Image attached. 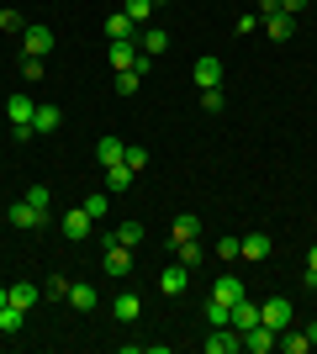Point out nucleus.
Returning a JSON list of instances; mask_svg holds the SVG:
<instances>
[{
  "label": "nucleus",
  "mask_w": 317,
  "mask_h": 354,
  "mask_svg": "<svg viewBox=\"0 0 317 354\" xmlns=\"http://www.w3.org/2000/svg\"><path fill=\"white\" fill-rule=\"evenodd\" d=\"M32 111H37L32 95H21V90L6 95V117H11V138H16V143H27V138H32Z\"/></svg>",
  "instance_id": "f257e3e1"
},
{
  "label": "nucleus",
  "mask_w": 317,
  "mask_h": 354,
  "mask_svg": "<svg viewBox=\"0 0 317 354\" xmlns=\"http://www.w3.org/2000/svg\"><path fill=\"white\" fill-rule=\"evenodd\" d=\"M101 270H106V275H111V281H122V275H127V270H133V249H127V243H117V238H106Z\"/></svg>",
  "instance_id": "f03ea898"
},
{
  "label": "nucleus",
  "mask_w": 317,
  "mask_h": 354,
  "mask_svg": "<svg viewBox=\"0 0 317 354\" xmlns=\"http://www.w3.org/2000/svg\"><path fill=\"white\" fill-rule=\"evenodd\" d=\"M259 323L275 328V333H286V328H291V301H286V296H270V301H259Z\"/></svg>",
  "instance_id": "7ed1b4c3"
},
{
  "label": "nucleus",
  "mask_w": 317,
  "mask_h": 354,
  "mask_svg": "<svg viewBox=\"0 0 317 354\" xmlns=\"http://www.w3.org/2000/svg\"><path fill=\"white\" fill-rule=\"evenodd\" d=\"M6 217H11V227H21V233H37V227L48 222V212H43V207H32L27 196H21V201H16V207L6 212Z\"/></svg>",
  "instance_id": "20e7f679"
},
{
  "label": "nucleus",
  "mask_w": 317,
  "mask_h": 354,
  "mask_svg": "<svg viewBox=\"0 0 317 354\" xmlns=\"http://www.w3.org/2000/svg\"><path fill=\"white\" fill-rule=\"evenodd\" d=\"M137 32H143V27H137L127 11H111V16H106V37H111V43H137Z\"/></svg>",
  "instance_id": "39448f33"
},
{
  "label": "nucleus",
  "mask_w": 317,
  "mask_h": 354,
  "mask_svg": "<svg viewBox=\"0 0 317 354\" xmlns=\"http://www.w3.org/2000/svg\"><path fill=\"white\" fill-rule=\"evenodd\" d=\"M201 349H206V354H238L243 349V333H238V328H211V339L201 344Z\"/></svg>",
  "instance_id": "423d86ee"
},
{
  "label": "nucleus",
  "mask_w": 317,
  "mask_h": 354,
  "mask_svg": "<svg viewBox=\"0 0 317 354\" xmlns=\"http://www.w3.org/2000/svg\"><path fill=\"white\" fill-rule=\"evenodd\" d=\"M196 85L201 90H222V59L201 53V59H196Z\"/></svg>",
  "instance_id": "0eeeda50"
},
{
  "label": "nucleus",
  "mask_w": 317,
  "mask_h": 354,
  "mask_svg": "<svg viewBox=\"0 0 317 354\" xmlns=\"http://www.w3.org/2000/svg\"><path fill=\"white\" fill-rule=\"evenodd\" d=\"M90 227H95V222L85 217V207L64 212V238H69V243H85V238H90Z\"/></svg>",
  "instance_id": "6e6552de"
},
{
  "label": "nucleus",
  "mask_w": 317,
  "mask_h": 354,
  "mask_svg": "<svg viewBox=\"0 0 317 354\" xmlns=\"http://www.w3.org/2000/svg\"><path fill=\"white\" fill-rule=\"evenodd\" d=\"M254 323H259V307H254V301H249V296L227 307V328H238V333H249V328H254Z\"/></svg>",
  "instance_id": "1a4fd4ad"
},
{
  "label": "nucleus",
  "mask_w": 317,
  "mask_h": 354,
  "mask_svg": "<svg viewBox=\"0 0 317 354\" xmlns=\"http://www.w3.org/2000/svg\"><path fill=\"white\" fill-rule=\"evenodd\" d=\"M95 159H101V169H117V164H127V143H122V138H101V143H95Z\"/></svg>",
  "instance_id": "9d476101"
},
{
  "label": "nucleus",
  "mask_w": 317,
  "mask_h": 354,
  "mask_svg": "<svg viewBox=\"0 0 317 354\" xmlns=\"http://www.w3.org/2000/svg\"><path fill=\"white\" fill-rule=\"evenodd\" d=\"M185 286H191V270H185L180 259H175V265H169L164 275H159V291H164V296H180Z\"/></svg>",
  "instance_id": "9b49d317"
},
{
  "label": "nucleus",
  "mask_w": 317,
  "mask_h": 354,
  "mask_svg": "<svg viewBox=\"0 0 317 354\" xmlns=\"http://www.w3.org/2000/svg\"><path fill=\"white\" fill-rule=\"evenodd\" d=\"M243 296H249V291H243L238 275H222V281L211 286V301H222V307H233V301H243Z\"/></svg>",
  "instance_id": "f8f14e48"
},
{
  "label": "nucleus",
  "mask_w": 317,
  "mask_h": 354,
  "mask_svg": "<svg viewBox=\"0 0 317 354\" xmlns=\"http://www.w3.org/2000/svg\"><path fill=\"white\" fill-rule=\"evenodd\" d=\"M243 349H249V354H270V349H275V328L254 323L249 333H243Z\"/></svg>",
  "instance_id": "ddd939ff"
},
{
  "label": "nucleus",
  "mask_w": 317,
  "mask_h": 354,
  "mask_svg": "<svg viewBox=\"0 0 317 354\" xmlns=\"http://www.w3.org/2000/svg\"><path fill=\"white\" fill-rule=\"evenodd\" d=\"M137 48H143L148 59H159V53L169 48V32L164 27H143V32H137Z\"/></svg>",
  "instance_id": "4468645a"
},
{
  "label": "nucleus",
  "mask_w": 317,
  "mask_h": 354,
  "mask_svg": "<svg viewBox=\"0 0 317 354\" xmlns=\"http://www.w3.org/2000/svg\"><path fill=\"white\" fill-rule=\"evenodd\" d=\"M21 48H27L32 59H43L48 48H53V32H48V27H27V32H21Z\"/></svg>",
  "instance_id": "2eb2a0df"
},
{
  "label": "nucleus",
  "mask_w": 317,
  "mask_h": 354,
  "mask_svg": "<svg viewBox=\"0 0 317 354\" xmlns=\"http://www.w3.org/2000/svg\"><path fill=\"white\" fill-rule=\"evenodd\" d=\"M59 127H64L59 106H37V111H32V133H59Z\"/></svg>",
  "instance_id": "dca6fc26"
},
{
  "label": "nucleus",
  "mask_w": 317,
  "mask_h": 354,
  "mask_svg": "<svg viewBox=\"0 0 317 354\" xmlns=\"http://www.w3.org/2000/svg\"><path fill=\"white\" fill-rule=\"evenodd\" d=\"M265 32H270L275 43H291V32H296V16H286V11L265 16Z\"/></svg>",
  "instance_id": "f3484780"
},
{
  "label": "nucleus",
  "mask_w": 317,
  "mask_h": 354,
  "mask_svg": "<svg viewBox=\"0 0 317 354\" xmlns=\"http://www.w3.org/2000/svg\"><path fill=\"white\" fill-rule=\"evenodd\" d=\"M64 301H69V307H75V312H90L95 301H101V296H95V286L75 281V286H69V296H64Z\"/></svg>",
  "instance_id": "a211bd4d"
},
{
  "label": "nucleus",
  "mask_w": 317,
  "mask_h": 354,
  "mask_svg": "<svg viewBox=\"0 0 317 354\" xmlns=\"http://www.w3.org/2000/svg\"><path fill=\"white\" fill-rule=\"evenodd\" d=\"M79 207H85V217H90V222L111 217V191H95V196H85V201H79Z\"/></svg>",
  "instance_id": "6ab92c4d"
},
{
  "label": "nucleus",
  "mask_w": 317,
  "mask_h": 354,
  "mask_svg": "<svg viewBox=\"0 0 317 354\" xmlns=\"http://www.w3.org/2000/svg\"><path fill=\"white\" fill-rule=\"evenodd\" d=\"M238 243H243V259H270V233H249Z\"/></svg>",
  "instance_id": "aec40b11"
},
{
  "label": "nucleus",
  "mask_w": 317,
  "mask_h": 354,
  "mask_svg": "<svg viewBox=\"0 0 317 354\" xmlns=\"http://www.w3.org/2000/svg\"><path fill=\"white\" fill-rule=\"evenodd\" d=\"M275 349H286V354H307V349H312V339H307V333H291V328H286V333H275Z\"/></svg>",
  "instance_id": "412c9836"
},
{
  "label": "nucleus",
  "mask_w": 317,
  "mask_h": 354,
  "mask_svg": "<svg viewBox=\"0 0 317 354\" xmlns=\"http://www.w3.org/2000/svg\"><path fill=\"white\" fill-rule=\"evenodd\" d=\"M37 296H43V291H37V286H32V281H16V286H11V307L32 312V301H37Z\"/></svg>",
  "instance_id": "4be33fe9"
},
{
  "label": "nucleus",
  "mask_w": 317,
  "mask_h": 354,
  "mask_svg": "<svg viewBox=\"0 0 317 354\" xmlns=\"http://www.w3.org/2000/svg\"><path fill=\"white\" fill-rule=\"evenodd\" d=\"M21 328H27V312L6 301V307H0V333H21Z\"/></svg>",
  "instance_id": "5701e85b"
},
{
  "label": "nucleus",
  "mask_w": 317,
  "mask_h": 354,
  "mask_svg": "<svg viewBox=\"0 0 317 354\" xmlns=\"http://www.w3.org/2000/svg\"><path fill=\"white\" fill-rule=\"evenodd\" d=\"M111 238H117V243H127V249H137V243H143V222H133V217L117 222V233H111Z\"/></svg>",
  "instance_id": "b1692460"
},
{
  "label": "nucleus",
  "mask_w": 317,
  "mask_h": 354,
  "mask_svg": "<svg viewBox=\"0 0 317 354\" xmlns=\"http://www.w3.org/2000/svg\"><path fill=\"white\" fill-rule=\"evenodd\" d=\"M175 259H180L185 270H196L201 265V243H196V238H180V243H175Z\"/></svg>",
  "instance_id": "393cba45"
},
{
  "label": "nucleus",
  "mask_w": 317,
  "mask_h": 354,
  "mask_svg": "<svg viewBox=\"0 0 317 354\" xmlns=\"http://www.w3.org/2000/svg\"><path fill=\"white\" fill-rule=\"evenodd\" d=\"M127 185H133V169H127V164H117V169H106V191H111V196H122Z\"/></svg>",
  "instance_id": "a878e982"
},
{
  "label": "nucleus",
  "mask_w": 317,
  "mask_h": 354,
  "mask_svg": "<svg viewBox=\"0 0 317 354\" xmlns=\"http://www.w3.org/2000/svg\"><path fill=\"white\" fill-rule=\"evenodd\" d=\"M201 233V217L196 212H180V217H175V243H180V238H196Z\"/></svg>",
  "instance_id": "bb28decb"
},
{
  "label": "nucleus",
  "mask_w": 317,
  "mask_h": 354,
  "mask_svg": "<svg viewBox=\"0 0 317 354\" xmlns=\"http://www.w3.org/2000/svg\"><path fill=\"white\" fill-rule=\"evenodd\" d=\"M137 312H143L137 296H117V323H137Z\"/></svg>",
  "instance_id": "cd10ccee"
},
{
  "label": "nucleus",
  "mask_w": 317,
  "mask_h": 354,
  "mask_svg": "<svg viewBox=\"0 0 317 354\" xmlns=\"http://www.w3.org/2000/svg\"><path fill=\"white\" fill-rule=\"evenodd\" d=\"M143 74H148V69H122L117 74V95H133V90L143 85Z\"/></svg>",
  "instance_id": "c85d7f7f"
},
{
  "label": "nucleus",
  "mask_w": 317,
  "mask_h": 354,
  "mask_svg": "<svg viewBox=\"0 0 317 354\" xmlns=\"http://www.w3.org/2000/svg\"><path fill=\"white\" fill-rule=\"evenodd\" d=\"M122 11L133 16L137 27H143V21H148V11H153V0H127V6H122Z\"/></svg>",
  "instance_id": "c756f323"
},
{
  "label": "nucleus",
  "mask_w": 317,
  "mask_h": 354,
  "mask_svg": "<svg viewBox=\"0 0 317 354\" xmlns=\"http://www.w3.org/2000/svg\"><path fill=\"white\" fill-rule=\"evenodd\" d=\"M259 27H265V16H259V11H243L238 16V37H249V32H259Z\"/></svg>",
  "instance_id": "7c9ffc66"
},
{
  "label": "nucleus",
  "mask_w": 317,
  "mask_h": 354,
  "mask_svg": "<svg viewBox=\"0 0 317 354\" xmlns=\"http://www.w3.org/2000/svg\"><path fill=\"white\" fill-rule=\"evenodd\" d=\"M201 111L217 117V111H222V90H201Z\"/></svg>",
  "instance_id": "2f4dec72"
},
{
  "label": "nucleus",
  "mask_w": 317,
  "mask_h": 354,
  "mask_svg": "<svg viewBox=\"0 0 317 354\" xmlns=\"http://www.w3.org/2000/svg\"><path fill=\"white\" fill-rule=\"evenodd\" d=\"M217 259H243V243L238 238H222V243H217Z\"/></svg>",
  "instance_id": "473e14b6"
},
{
  "label": "nucleus",
  "mask_w": 317,
  "mask_h": 354,
  "mask_svg": "<svg viewBox=\"0 0 317 354\" xmlns=\"http://www.w3.org/2000/svg\"><path fill=\"white\" fill-rule=\"evenodd\" d=\"M21 74H27V85H37V80H43V59L27 53V59H21Z\"/></svg>",
  "instance_id": "72a5a7b5"
},
{
  "label": "nucleus",
  "mask_w": 317,
  "mask_h": 354,
  "mask_svg": "<svg viewBox=\"0 0 317 354\" xmlns=\"http://www.w3.org/2000/svg\"><path fill=\"white\" fill-rule=\"evenodd\" d=\"M206 323L211 328H227V307H222V301H206Z\"/></svg>",
  "instance_id": "f704fd0d"
},
{
  "label": "nucleus",
  "mask_w": 317,
  "mask_h": 354,
  "mask_svg": "<svg viewBox=\"0 0 317 354\" xmlns=\"http://www.w3.org/2000/svg\"><path fill=\"white\" fill-rule=\"evenodd\" d=\"M43 291H48V296H69V281H64V275H48Z\"/></svg>",
  "instance_id": "c9c22d12"
},
{
  "label": "nucleus",
  "mask_w": 317,
  "mask_h": 354,
  "mask_svg": "<svg viewBox=\"0 0 317 354\" xmlns=\"http://www.w3.org/2000/svg\"><path fill=\"white\" fill-rule=\"evenodd\" d=\"M143 164H148V148H127V169H133V175L143 169Z\"/></svg>",
  "instance_id": "e433bc0d"
},
{
  "label": "nucleus",
  "mask_w": 317,
  "mask_h": 354,
  "mask_svg": "<svg viewBox=\"0 0 317 354\" xmlns=\"http://www.w3.org/2000/svg\"><path fill=\"white\" fill-rule=\"evenodd\" d=\"M0 32H27V27H21V16H16V11H0Z\"/></svg>",
  "instance_id": "4c0bfd02"
},
{
  "label": "nucleus",
  "mask_w": 317,
  "mask_h": 354,
  "mask_svg": "<svg viewBox=\"0 0 317 354\" xmlns=\"http://www.w3.org/2000/svg\"><path fill=\"white\" fill-rule=\"evenodd\" d=\"M27 201H32V207H43V212H48V185H32V191H27Z\"/></svg>",
  "instance_id": "58836bf2"
},
{
  "label": "nucleus",
  "mask_w": 317,
  "mask_h": 354,
  "mask_svg": "<svg viewBox=\"0 0 317 354\" xmlns=\"http://www.w3.org/2000/svg\"><path fill=\"white\" fill-rule=\"evenodd\" d=\"M302 6H307V0H280V11H286V16H296Z\"/></svg>",
  "instance_id": "ea45409f"
},
{
  "label": "nucleus",
  "mask_w": 317,
  "mask_h": 354,
  "mask_svg": "<svg viewBox=\"0 0 317 354\" xmlns=\"http://www.w3.org/2000/svg\"><path fill=\"white\" fill-rule=\"evenodd\" d=\"M302 286H307V291H317V270H307V275H302Z\"/></svg>",
  "instance_id": "a19ab883"
},
{
  "label": "nucleus",
  "mask_w": 317,
  "mask_h": 354,
  "mask_svg": "<svg viewBox=\"0 0 317 354\" xmlns=\"http://www.w3.org/2000/svg\"><path fill=\"white\" fill-rule=\"evenodd\" d=\"M307 270H317V243H312V249H307Z\"/></svg>",
  "instance_id": "79ce46f5"
},
{
  "label": "nucleus",
  "mask_w": 317,
  "mask_h": 354,
  "mask_svg": "<svg viewBox=\"0 0 317 354\" xmlns=\"http://www.w3.org/2000/svg\"><path fill=\"white\" fill-rule=\"evenodd\" d=\"M307 339H312V349H317V323H307Z\"/></svg>",
  "instance_id": "37998d69"
},
{
  "label": "nucleus",
  "mask_w": 317,
  "mask_h": 354,
  "mask_svg": "<svg viewBox=\"0 0 317 354\" xmlns=\"http://www.w3.org/2000/svg\"><path fill=\"white\" fill-rule=\"evenodd\" d=\"M6 301H11V286H0V307H6Z\"/></svg>",
  "instance_id": "c03bdc74"
},
{
  "label": "nucleus",
  "mask_w": 317,
  "mask_h": 354,
  "mask_svg": "<svg viewBox=\"0 0 317 354\" xmlns=\"http://www.w3.org/2000/svg\"><path fill=\"white\" fill-rule=\"evenodd\" d=\"M153 6H169V0H153Z\"/></svg>",
  "instance_id": "a18cd8bd"
}]
</instances>
